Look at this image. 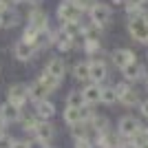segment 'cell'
<instances>
[{"label":"cell","instance_id":"6da1fadb","mask_svg":"<svg viewBox=\"0 0 148 148\" xmlns=\"http://www.w3.org/2000/svg\"><path fill=\"white\" fill-rule=\"evenodd\" d=\"M5 99L11 102V104L25 108L27 102H29V82H16L5 91Z\"/></svg>","mask_w":148,"mask_h":148},{"label":"cell","instance_id":"7a4b0ae2","mask_svg":"<svg viewBox=\"0 0 148 148\" xmlns=\"http://www.w3.org/2000/svg\"><path fill=\"white\" fill-rule=\"evenodd\" d=\"M115 93H117V102L119 104H124V106H128V108H133V106H139V93L135 91V88L130 86V82H117L115 84Z\"/></svg>","mask_w":148,"mask_h":148},{"label":"cell","instance_id":"3957f363","mask_svg":"<svg viewBox=\"0 0 148 148\" xmlns=\"http://www.w3.org/2000/svg\"><path fill=\"white\" fill-rule=\"evenodd\" d=\"M25 20H27V25L33 27L36 31H44V29H49V27H51L49 13L44 11L40 5H38V7H29V11L25 13Z\"/></svg>","mask_w":148,"mask_h":148},{"label":"cell","instance_id":"277c9868","mask_svg":"<svg viewBox=\"0 0 148 148\" xmlns=\"http://www.w3.org/2000/svg\"><path fill=\"white\" fill-rule=\"evenodd\" d=\"M128 33L135 42L148 44V20L142 18V16H133L128 20Z\"/></svg>","mask_w":148,"mask_h":148},{"label":"cell","instance_id":"5b68a950","mask_svg":"<svg viewBox=\"0 0 148 148\" xmlns=\"http://www.w3.org/2000/svg\"><path fill=\"white\" fill-rule=\"evenodd\" d=\"M82 9L80 7H75L71 0H62L60 5L56 9V18L58 22H69V20H82Z\"/></svg>","mask_w":148,"mask_h":148},{"label":"cell","instance_id":"8992f818","mask_svg":"<svg viewBox=\"0 0 148 148\" xmlns=\"http://www.w3.org/2000/svg\"><path fill=\"white\" fill-rule=\"evenodd\" d=\"M111 18H113V9L106 5V2H95V5L88 9V20H93V22L99 25V27H106L111 22Z\"/></svg>","mask_w":148,"mask_h":148},{"label":"cell","instance_id":"52a82bcc","mask_svg":"<svg viewBox=\"0 0 148 148\" xmlns=\"http://www.w3.org/2000/svg\"><path fill=\"white\" fill-rule=\"evenodd\" d=\"M33 113H36V117L40 122H51L58 113V106L51 97H44L40 102H33Z\"/></svg>","mask_w":148,"mask_h":148},{"label":"cell","instance_id":"ba28073f","mask_svg":"<svg viewBox=\"0 0 148 148\" xmlns=\"http://www.w3.org/2000/svg\"><path fill=\"white\" fill-rule=\"evenodd\" d=\"M122 144H124V137L119 133H113V128L97 133L93 137V146H97V148H119Z\"/></svg>","mask_w":148,"mask_h":148},{"label":"cell","instance_id":"9c48e42d","mask_svg":"<svg viewBox=\"0 0 148 148\" xmlns=\"http://www.w3.org/2000/svg\"><path fill=\"white\" fill-rule=\"evenodd\" d=\"M88 75H91V82L104 84L108 80V64L102 58H91L88 60Z\"/></svg>","mask_w":148,"mask_h":148},{"label":"cell","instance_id":"30bf717a","mask_svg":"<svg viewBox=\"0 0 148 148\" xmlns=\"http://www.w3.org/2000/svg\"><path fill=\"white\" fill-rule=\"evenodd\" d=\"M139 128H142V124H139V119H137L135 115H124L117 122V133L124 139H133V137L139 133Z\"/></svg>","mask_w":148,"mask_h":148},{"label":"cell","instance_id":"8fae6325","mask_svg":"<svg viewBox=\"0 0 148 148\" xmlns=\"http://www.w3.org/2000/svg\"><path fill=\"white\" fill-rule=\"evenodd\" d=\"M11 53H13V58H16L18 62H31L33 58H38V49H36V44L25 42V40H16V42H13Z\"/></svg>","mask_w":148,"mask_h":148},{"label":"cell","instance_id":"7c38bea8","mask_svg":"<svg viewBox=\"0 0 148 148\" xmlns=\"http://www.w3.org/2000/svg\"><path fill=\"white\" fill-rule=\"evenodd\" d=\"M29 137H33L38 144H51L53 139H56V126H53V122H38V126L33 128V133H31Z\"/></svg>","mask_w":148,"mask_h":148},{"label":"cell","instance_id":"4fadbf2b","mask_svg":"<svg viewBox=\"0 0 148 148\" xmlns=\"http://www.w3.org/2000/svg\"><path fill=\"white\" fill-rule=\"evenodd\" d=\"M20 113H22V108L16 104H11V102H0V119L7 124V126H11V124H18L20 119Z\"/></svg>","mask_w":148,"mask_h":148},{"label":"cell","instance_id":"5bb4252c","mask_svg":"<svg viewBox=\"0 0 148 148\" xmlns=\"http://www.w3.org/2000/svg\"><path fill=\"white\" fill-rule=\"evenodd\" d=\"M135 51H130V49H115L111 53V62H113V66H117L119 71H122L124 66H128L130 62H135Z\"/></svg>","mask_w":148,"mask_h":148},{"label":"cell","instance_id":"9a60e30c","mask_svg":"<svg viewBox=\"0 0 148 148\" xmlns=\"http://www.w3.org/2000/svg\"><path fill=\"white\" fill-rule=\"evenodd\" d=\"M44 71L64 82V77H66V62L62 60V58H49L47 64H44Z\"/></svg>","mask_w":148,"mask_h":148},{"label":"cell","instance_id":"2e32d148","mask_svg":"<svg viewBox=\"0 0 148 148\" xmlns=\"http://www.w3.org/2000/svg\"><path fill=\"white\" fill-rule=\"evenodd\" d=\"M82 97H84V104H99V93H102V84H95V82H86L84 86L80 88Z\"/></svg>","mask_w":148,"mask_h":148},{"label":"cell","instance_id":"e0dca14e","mask_svg":"<svg viewBox=\"0 0 148 148\" xmlns=\"http://www.w3.org/2000/svg\"><path fill=\"white\" fill-rule=\"evenodd\" d=\"M38 122L40 119L36 117V113H33V108H22V113H20V119H18V126L22 128V133H27V135H31L33 133V128L38 126Z\"/></svg>","mask_w":148,"mask_h":148},{"label":"cell","instance_id":"ac0fdd59","mask_svg":"<svg viewBox=\"0 0 148 148\" xmlns=\"http://www.w3.org/2000/svg\"><path fill=\"white\" fill-rule=\"evenodd\" d=\"M122 73H124V80L126 82H137V80H144V73H146V69H144L142 62H130L128 66H124L122 69Z\"/></svg>","mask_w":148,"mask_h":148},{"label":"cell","instance_id":"d6986e66","mask_svg":"<svg viewBox=\"0 0 148 148\" xmlns=\"http://www.w3.org/2000/svg\"><path fill=\"white\" fill-rule=\"evenodd\" d=\"M44 97H51L49 88L44 86L38 77L33 82H29V102H31V104H33V102H40V99H44Z\"/></svg>","mask_w":148,"mask_h":148},{"label":"cell","instance_id":"ffe728a7","mask_svg":"<svg viewBox=\"0 0 148 148\" xmlns=\"http://www.w3.org/2000/svg\"><path fill=\"white\" fill-rule=\"evenodd\" d=\"M0 18H2V29H5V31H11V29H16V27L20 25L22 16H20V11L16 9V7H9L5 13H0Z\"/></svg>","mask_w":148,"mask_h":148},{"label":"cell","instance_id":"44dd1931","mask_svg":"<svg viewBox=\"0 0 148 148\" xmlns=\"http://www.w3.org/2000/svg\"><path fill=\"white\" fill-rule=\"evenodd\" d=\"M69 130H71V137H73V139H93V137H95V133L91 130L88 122H77V124H73V126H69Z\"/></svg>","mask_w":148,"mask_h":148},{"label":"cell","instance_id":"7402d4cb","mask_svg":"<svg viewBox=\"0 0 148 148\" xmlns=\"http://www.w3.org/2000/svg\"><path fill=\"white\" fill-rule=\"evenodd\" d=\"M73 80L80 82V84H86V82H91V75H88V60H80L73 64Z\"/></svg>","mask_w":148,"mask_h":148},{"label":"cell","instance_id":"603a6c76","mask_svg":"<svg viewBox=\"0 0 148 148\" xmlns=\"http://www.w3.org/2000/svg\"><path fill=\"white\" fill-rule=\"evenodd\" d=\"M88 126H91V130L97 135V133H104V130L111 128V122H108V117H106V115H99V113H95V115L88 119Z\"/></svg>","mask_w":148,"mask_h":148},{"label":"cell","instance_id":"cb8c5ba5","mask_svg":"<svg viewBox=\"0 0 148 148\" xmlns=\"http://www.w3.org/2000/svg\"><path fill=\"white\" fill-rule=\"evenodd\" d=\"M60 31L62 33H66L69 38H82V25L80 20H69V22H60Z\"/></svg>","mask_w":148,"mask_h":148},{"label":"cell","instance_id":"d4e9b609","mask_svg":"<svg viewBox=\"0 0 148 148\" xmlns=\"http://www.w3.org/2000/svg\"><path fill=\"white\" fill-rule=\"evenodd\" d=\"M38 80H40V82H42V84H44V86L49 88V93H51V95H53V93H56L58 88L62 86V80H58V77H53V75H51V73H47L44 69H42V71H40V73H38Z\"/></svg>","mask_w":148,"mask_h":148},{"label":"cell","instance_id":"484cf974","mask_svg":"<svg viewBox=\"0 0 148 148\" xmlns=\"http://www.w3.org/2000/svg\"><path fill=\"white\" fill-rule=\"evenodd\" d=\"M99 104H106V106H113L117 104V93L113 86H102V93H99Z\"/></svg>","mask_w":148,"mask_h":148},{"label":"cell","instance_id":"4316f807","mask_svg":"<svg viewBox=\"0 0 148 148\" xmlns=\"http://www.w3.org/2000/svg\"><path fill=\"white\" fill-rule=\"evenodd\" d=\"M62 119H64V124H66V126H73V124L82 122V117H80V108H73V106H64Z\"/></svg>","mask_w":148,"mask_h":148},{"label":"cell","instance_id":"83f0119b","mask_svg":"<svg viewBox=\"0 0 148 148\" xmlns=\"http://www.w3.org/2000/svg\"><path fill=\"white\" fill-rule=\"evenodd\" d=\"M82 51L86 53V56L95 58L102 53V42L99 40H82Z\"/></svg>","mask_w":148,"mask_h":148},{"label":"cell","instance_id":"f1b7e54d","mask_svg":"<svg viewBox=\"0 0 148 148\" xmlns=\"http://www.w3.org/2000/svg\"><path fill=\"white\" fill-rule=\"evenodd\" d=\"M64 104H66V106H73V108H80V106H84L82 91H80V88H75V91H69V93H66V97H64Z\"/></svg>","mask_w":148,"mask_h":148},{"label":"cell","instance_id":"f546056e","mask_svg":"<svg viewBox=\"0 0 148 148\" xmlns=\"http://www.w3.org/2000/svg\"><path fill=\"white\" fill-rule=\"evenodd\" d=\"M38 33H40V31H36L33 27L25 25L22 33H20V40H25V42H31V44H36V40H38Z\"/></svg>","mask_w":148,"mask_h":148},{"label":"cell","instance_id":"4dcf8cb0","mask_svg":"<svg viewBox=\"0 0 148 148\" xmlns=\"http://www.w3.org/2000/svg\"><path fill=\"white\" fill-rule=\"evenodd\" d=\"M13 139H16V137H13L9 130H7V133H2V135H0V148H11Z\"/></svg>","mask_w":148,"mask_h":148},{"label":"cell","instance_id":"1f68e13d","mask_svg":"<svg viewBox=\"0 0 148 148\" xmlns=\"http://www.w3.org/2000/svg\"><path fill=\"white\" fill-rule=\"evenodd\" d=\"M71 2H73L75 7H80L82 11H88V9H91V7L97 2V0H71Z\"/></svg>","mask_w":148,"mask_h":148},{"label":"cell","instance_id":"d6a6232c","mask_svg":"<svg viewBox=\"0 0 148 148\" xmlns=\"http://www.w3.org/2000/svg\"><path fill=\"white\" fill-rule=\"evenodd\" d=\"M11 148H31V142H29V137H25V139H13V144H11Z\"/></svg>","mask_w":148,"mask_h":148},{"label":"cell","instance_id":"836d02e7","mask_svg":"<svg viewBox=\"0 0 148 148\" xmlns=\"http://www.w3.org/2000/svg\"><path fill=\"white\" fill-rule=\"evenodd\" d=\"M73 148H93V139H73Z\"/></svg>","mask_w":148,"mask_h":148},{"label":"cell","instance_id":"e575fe53","mask_svg":"<svg viewBox=\"0 0 148 148\" xmlns=\"http://www.w3.org/2000/svg\"><path fill=\"white\" fill-rule=\"evenodd\" d=\"M139 113L148 119V99H142V102H139Z\"/></svg>","mask_w":148,"mask_h":148},{"label":"cell","instance_id":"d590c367","mask_svg":"<svg viewBox=\"0 0 148 148\" xmlns=\"http://www.w3.org/2000/svg\"><path fill=\"white\" fill-rule=\"evenodd\" d=\"M9 7H11V5H9V0H0V13H5Z\"/></svg>","mask_w":148,"mask_h":148},{"label":"cell","instance_id":"8d00e7d4","mask_svg":"<svg viewBox=\"0 0 148 148\" xmlns=\"http://www.w3.org/2000/svg\"><path fill=\"white\" fill-rule=\"evenodd\" d=\"M44 0H27L25 5H29V7H38V5H42Z\"/></svg>","mask_w":148,"mask_h":148},{"label":"cell","instance_id":"74e56055","mask_svg":"<svg viewBox=\"0 0 148 148\" xmlns=\"http://www.w3.org/2000/svg\"><path fill=\"white\" fill-rule=\"evenodd\" d=\"M27 0H9V5L11 7H20V5H25Z\"/></svg>","mask_w":148,"mask_h":148},{"label":"cell","instance_id":"f35d334b","mask_svg":"<svg viewBox=\"0 0 148 148\" xmlns=\"http://www.w3.org/2000/svg\"><path fill=\"white\" fill-rule=\"evenodd\" d=\"M119 148H137V146H135V144H133V142H130V139H128V142H124V144H122V146H119Z\"/></svg>","mask_w":148,"mask_h":148},{"label":"cell","instance_id":"ab89813d","mask_svg":"<svg viewBox=\"0 0 148 148\" xmlns=\"http://www.w3.org/2000/svg\"><path fill=\"white\" fill-rule=\"evenodd\" d=\"M2 133H7V124L0 119V135H2Z\"/></svg>","mask_w":148,"mask_h":148},{"label":"cell","instance_id":"60d3db41","mask_svg":"<svg viewBox=\"0 0 148 148\" xmlns=\"http://www.w3.org/2000/svg\"><path fill=\"white\" fill-rule=\"evenodd\" d=\"M42 148H58V146H53V144H44Z\"/></svg>","mask_w":148,"mask_h":148},{"label":"cell","instance_id":"b9f144b4","mask_svg":"<svg viewBox=\"0 0 148 148\" xmlns=\"http://www.w3.org/2000/svg\"><path fill=\"white\" fill-rule=\"evenodd\" d=\"M113 2H115V5H124V0H113Z\"/></svg>","mask_w":148,"mask_h":148},{"label":"cell","instance_id":"7bdbcfd3","mask_svg":"<svg viewBox=\"0 0 148 148\" xmlns=\"http://www.w3.org/2000/svg\"><path fill=\"white\" fill-rule=\"evenodd\" d=\"M0 29H2V18H0Z\"/></svg>","mask_w":148,"mask_h":148},{"label":"cell","instance_id":"ee69618b","mask_svg":"<svg viewBox=\"0 0 148 148\" xmlns=\"http://www.w3.org/2000/svg\"><path fill=\"white\" fill-rule=\"evenodd\" d=\"M146 86H148V80H146Z\"/></svg>","mask_w":148,"mask_h":148}]
</instances>
